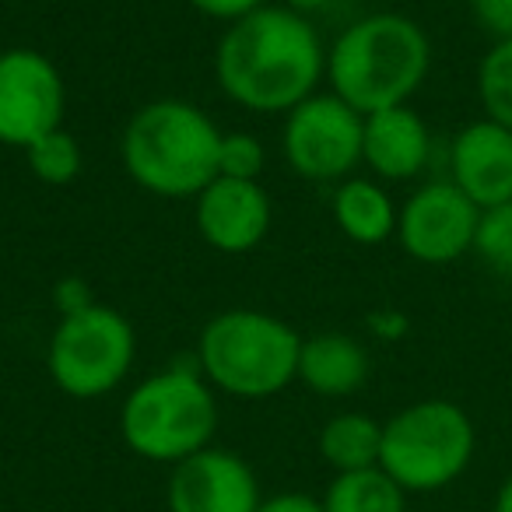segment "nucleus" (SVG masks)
Returning <instances> with one entry per match:
<instances>
[{"label":"nucleus","instance_id":"1","mask_svg":"<svg viewBox=\"0 0 512 512\" xmlns=\"http://www.w3.org/2000/svg\"><path fill=\"white\" fill-rule=\"evenodd\" d=\"M327 78V46L309 18L264 4L232 22L214 50V81L235 106L292 113Z\"/></svg>","mask_w":512,"mask_h":512},{"label":"nucleus","instance_id":"2","mask_svg":"<svg viewBox=\"0 0 512 512\" xmlns=\"http://www.w3.org/2000/svg\"><path fill=\"white\" fill-rule=\"evenodd\" d=\"M432 71V39L414 18L376 11L351 22L327 50L330 92L362 116L407 106Z\"/></svg>","mask_w":512,"mask_h":512},{"label":"nucleus","instance_id":"3","mask_svg":"<svg viewBox=\"0 0 512 512\" xmlns=\"http://www.w3.org/2000/svg\"><path fill=\"white\" fill-rule=\"evenodd\" d=\"M221 130L186 99L144 102L127 120L120 158L141 190L169 200H190L218 179Z\"/></svg>","mask_w":512,"mask_h":512},{"label":"nucleus","instance_id":"4","mask_svg":"<svg viewBox=\"0 0 512 512\" xmlns=\"http://www.w3.org/2000/svg\"><path fill=\"white\" fill-rule=\"evenodd\" d=\"M302 334L260 309H225L211 316L197 341V369L214 393L267 400L299 379Z\"/></svg>","mask_w":512,"mask_h":512},{"label":"nucleus","instance_id":"5","mask_svg":"<svg viewBox=\"0 0 512 512\" xmlns=\"http://www.w3.org/2000/svg\"><path fill=\"white\" fill-rule=\"evenodd\" d=\"M218 432V393L197 365H169L141 379L120 407V435L148 463H183L211 446Z\"/></svg>","mask_w":512,"mask_h":512},{"label":"nucleus","instance_id":"6","mask_svg":"<svg viewBox=\"0 0 512 512\" xmlns=\"http://www.w3.org/2000/svg\"><path fill=\"white\" fill-rule=\"evenodd\" d=\"M474 421L453 400H418L383 425L379 467L404 491H439L474 460Z\"/></svg>","mask_w":512,"mask_h":512},{"label":"nucleus","instance_id":"7","mask_svg":"<svg viewBox=\"0 0 512 512\" xmlns=\"http://www.w3.org/2000/svg\"><path fill=\"white\" fill-rule=\"evenodd\" d=\"M137 358V334L113 306H92L60 316L50 337L46 365L67 397L99 400L130 376Z\"/></svg>","mask_w":512,"mask_h":512},{"label":"nucleus","instance_id":"8","mask_svg":"<svg viewBox=\"0 0 512 512\" xmlns=\"http://www.w3.org/2000/svg\"><path fill=\"white\" fill-rule=\"evenodd\" d=\"M365 116L334 92L309 95L285 113V162L295 176L313 183H341L362 165Z\"/></svg>","mask_w":512,"mask_h":512},{"label":"nucleus","instance_id":"9","mask_svg":"<svg viewBox=\"0 0 512 512\" xmlns=\"http://www.w3.org/2000/svg\"><path fill=\"white\" fill-rule=\"evenodd\" d=\"M64 78L46 53L15 46L0 53V144L29 148L64 127Z\"/></svg>","mask_w":512,"mask_h":512},{"label":"nucleus","instance_id":"10","mask_svg":"<svg viewBox=\"0 0 512 512\" xmlns=\"http://www.w3.org/2000/svg\"><path fill=\"white\" fill-rule=\"evenodd\" d=\"M481 207L456 190L449 179L425 183L404 200L397 218V239L418 264L446 267L474 253Z\"/></svg>","mask_w":512,"mask_h":512},{"label":"nucleus","instance_id":"11","mask_svg":"<svg viewBox=\"0 0 512 512\" xmlns=\"http://www.w3.org/2000/svg\"><path fill=\"white\" fill-rule=\"evenodd\" d=\"M260 484L239 453L207 446L176 463L165 488L169 512H256Z\"/></svg>","mask_w":512,"mask_h":512},{"label":"nucleus","instance_id":"12","mask_svg":"<svg viewBox=\"0 0 512 512\" xmlns=\"http://www.w3.org/2000/svg\"><path fill=\"white\" fill-rule=\"evenodd\" d=\"M193 221L207 246L239 256L267 239L274 207L260 179L218 176L193 197Z\"/></svg>","mask_w":512,"mask_h":512},{"label":"nucleus","instance_id":"13","mask_svg":"<svg viewBox=\"0 0 512 512\" xmlns=\"http://www.w3.org/2000/svg\"><path fill=\"white\" fill-rule=\"evenodd\" d=\"M449 183L467 193L481 211L512 200V130L481 120L456 130L449 144Z\"/></svg>","mask_w":512,"mask_h":512},{"label":"nucleus","instance_id":"14","mask_svg":"<svg viewBox=\"0 0 512 512\" xmlns=\"http://www.w3.org/2000/svg\"><path fill=\"white\" fill-rule=\"evenodd\" d=\"M432 155L428 123L411 106L379 109L365 116L362 130V165L386 183H407L421 176Z\"/></svg>","mask_w":512,"mask_h":512},{"label":"nucleus","instance_id":"15","mask_svg":"<svg viewBox=\"0 0 512 512\" xmlns=\"http://www.w3.org/2000/svg\"><path fill=\"white\" fill-rule=\"evenodd\" d=\"M369 379V351L348 334L302 337L299 383L320 397H351Z\"/></svg>","mask_w":512,"mask_h":512},{"label":"nucleus","instance_id":"16","mask_svg":"<svg viewBox=\"0 0 512 512\" xmlns=\"http://www.w3.org/2000/svg\"><path fill=\"white\" fill-rule=\"evenodd\" d=\"M330 211H334L337 228L358 246H379L390 235H397L400 207L393 204V197L379 179H341L334 190V200H330Z\"/></svg>","mask_w":512,"mask_h":512},{"label":"nucleus","instance_id":"17","mask_svg":"<svg viewBox=\"0 0 512 512\" xmlns=\"http://www.w3.org/2000/svg\"><path fill=\"white\" fill-rule=\"evenodd\" d=\"M316 446H320L323 463L334 467L337 474L379 467V453H383V425L362 411L334 414V418L320 428V442H316Z\"/></svg>","mask_w":512,"mask_h":512},{"label":"nucleus","instance_id":"18","mask_svg":"<svg viewBox=\"0 0 512 512\" xmlns=\"http://www.w3.org/2000/svg\"><path fill=\"white\" fill-rule=\"evenodd\" d=\"M323 512H404L407 491L383 467L337 474L320 498Z\"/></svg>","mask_w":512,"mask_h":512},{"label":"nucleus","instance_id":"19","mask_svg":"<svg viewBox=\"0 0 512 512\" xmlns=\"http://www.w3.org/2000/svg\"><path fill=\"white\" fill-rule=\"evenodd\" d=\"M477 99L488 120L512 130V39H498L477 64Z\"/></svg>","mask_w":512,"mask_h":512},{"label":"nucleus","instance_id":"20","mask_svg":"<svg viewBox=\"0 0 512 512\" xmlns=\"http://www.w3.org/2000/svg\"><path fill=\"white\" fill-rule=\"evenodd\" d=\"M25 158H29V169L39 183L46 186H67L81 176V165H85V155H81V144L74 141L71 130H53V134L39 137L36 144L25 148Z\"/></svg>","mask_w":512,"mask_h":512},{"label":"nucleus","instance_id":"21","mask_svg":"<svg viewBox=\"0 0 512 512\" xmlns=\"http://www.w3.org/2000/svg\"><path fill=\"white\" fill-rule=\"evenodd\" d=\"M474 256L498 281L512 285V200L481 211L474 235Z\"/></svg>","mask_w":512,"mask_h":512},{"label":"nucleus","instance_id":"22","mask_svg":"<svg viewBox=\"0 0 512 512\" xmlns=\"http://www.w3.org/2000/svg\"><path fill=\"white\" fill-rule=\"evenodd\" d=\"M264 165H267V148L260 144V137L246 134V130L221 134L218 176H228V179H260Z\"/></svg>","mask_w":512,"mask_h":512},{"label":"nucleus","instance_id":"23","mask_svg":"<svg viewBox=\"0 0 512 512\" xmlns=\"http://www.w3.org/2000/svg\"><path fill=\"white\" fill-rule=\"evenodd\" d=\"M477 29L491 39H512V0H467Z\"/></svg>","mask_w":512,"mask_h":512},{"label":"nucleus","instance_id":"24","mask_svg":"<svg viewBox=\"0 0 512 512\" xmlns=\"http://www.w3.org/2000/svg\"><path fill=\"white\" fill-rule=\"evenodd\" d=\"M193 11H200V15L214 18V22H239V18L253 15V11H260L267 4V0H186Z\"/></svg>","mask_w":512,"mask_h":512},{"label":"nucleus","instance_id":"25","mask_svg":"<svg viewBox=\"0 0 512 512\" xmlns=\"http://www.w3.org/2000/svg\"><path fill=\"white\" fill-rule=\"evenodd\" d=\"M256 512H323V502L320 498L299 495V491H285V495L264 498Z\"/></svg>","mask_w":512,"mask_h":512},{"label":"nucleus","instance_id":"26","mask_svg":"<svg viewBox=\"0 0 512 512\" xmlns=\"http://www.w3.org/2000/svg\"><path fill=\"white\" fill-rule=\"evenodd\" d=\"M57 302H60V309H64V316H67V313H78V309L92 306V295H88V288L81 285V281L67 278V281H60V285H57Z\"/></svg>","mask_w":512,"mask_h":512},{"label":"nucleus","instance_id":"27","mask_svg":"<svg viewBox=\"0 0 512 512\" xmlns=\"http://www.w3.org/2000/svg\"><path fill=\"white\" fill-rule=\"evenodd\" d=\"M369 327H372V334H376V337L393 341V337H400L407 330V320H404V316H397V313H376V316H369Z\"/></svg>","mask_w":512,"mask_h":512},{"label":"nucleus","instance_id":"28","mask_svg":"<svg viewBox=\"0 0 512 512\" xmlns=\"http://www.w3.org/2000/svg\"><path fill=\"white\" fill-rule=\"evenodd\" d=\"M327 4H330V0H281V8L295 11V15H302V18L316 15V11H323Z\"/></svg>","mask_w":512,"mask_h":512},{"label":"nucleus","instance_id":"29","mask_svg":"<svg viewBox=\"0 0 512 512\" xmlns=\"http://www.w3.org/2000/svg\"><path fill=\"white\" fill-rule=\"evenodd\" d=\"M495 512H512V474L502 481V488H498L495 495Z\"/></svg>","mask_w":512,"mask_h":512}]
</instances>
